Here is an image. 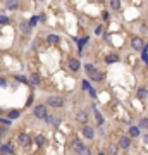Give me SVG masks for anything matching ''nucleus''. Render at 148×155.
I'll list each match as a JSON object with an SVG mask.
<instances>
[{"label": "nucleus", "instance_id": "c756f323", "mask_svg": "<svg viewBox=\"0 0 148 155\" xmlns=\"http://www.w3.org/2000/svg\"><path fill=\"white\" fill-rule=\"evenodd\" d=\"M141 59L145 60V64H147V67H148V50H143V52H141Z\"/></svg>", "mask_w": 148, "mask_h": 155}, {"label": "nucleus", "instance_id": "1a4fd4ad", "mask_svg": "<svg viewBox=\"0 0 148 155\" xmlns=\"http://www.w3.org/2000/svg\"><path fill=\"white\" fill-rule=\"evenodd\" d=\"M131 143H133V138L131 136H120L119 138V147L122 150H129L131 148Z\"/></svg>", "mask_w": 148, "mask_h": 155}, {"label": "nucleus", "instance_id": "c9c22d12", "mask_svg": "<svg viewBox=\"0 0 148 155\" xmlns=\"http://www.w3.org/2000/svg\"><path fill=\"white\" fill-rule=\"evenodd\" d=\"M88 93H90V97H91V98H97V90H95V88H91Z\"/></svg>", "mask_w": 148, "mask_h": 155}, {"label": "nucleus", "instance_id": "6ab92c4d", "mask_svg": "<svg viewBox=\"0 0 148 155\" xmlns=\"http://www.w3.org/2000/svg\"><path fill=\"white\" fill-rule=\"evenodd\" d=\"M7 117H9V119H12V121L17 119V117H21V110H16V109H14V110H9Z\"/></svg>", "mask_w": 148, "mask_h": 155}, {"label": "nucleus", "instance_id": "39448f33", "mask_svg": "<svg viewBox=\"0 0 148 155\" xmlns=\"http://www.w3.org/2000/svg\"><path fill=\"white\" fill-rule=\"evenodd\" d=\"M143 38H140V36H133L131 38V48L136 50V52H141L143 50Z\"/></svg>", "mask_w": 148, "mask_h": 155}, {"label": "nucleus", "instance_id": "f3484780", "mask_svg": "<svg viewBox=\"0 0 148 155\" xmlns=\"http://www.w3.org/2000/svg\"><path fill=\"white\" fill-rule=\"evenodd\" d=\"M47 42H48L50 45H57V43L60 42V36H59V35H54V33H50V35H47Z\"/></svg>", "mask_w": 148, "mask_h": 155}, {"label": "nucleus", "instance_id": "f8f14e48", "mask_svg": "<svg viewBox=\"0 0 148 155\" xmlns=\"http://www.w3.org/2000/svg\"><path fill=\"white\" fill-rule=\"evenodd\" d=\"M91 107H93V116H95V119H97V124H98V126H103V124H105L103 116L100 114V110L97 109V105H91Z\"/></svg>", "mask_w": 148, "mask_h": 155}, {"label": "nucleus", "instance_id": "6e6552de", "mask_svg": "<svg viewBox=\"0 0 148 155\" xmlns=\"http://www.w3.org/2000/svg\"><path fill=\"white\" fill-rule=\"evenodd\" d=\"M85 147H86V145L83 143V140H79V138H74V140H72V143H71V148H72V150H74L78 155L81 154V150H83Z\"/></svg>", "mask_w": 148, "mask_h": 155}, {"label": "nucleus", "instance_id": "37998d69", "mask_svg": "<svg viewBox=\"0 0 148 155\" xmlns=\"http://www.w3.org/2000/svg\"><path fill=\"white\" fill-rule=\"evenodd\" d=\"M100 2H103V0H100Z\"/></svg>", "mask_w": 148, "mask_h": 155}, {"label": "nucleus", "instance_id": "f704fd0d", "mask_svg": "<svg viewBox=\"0 0 148 155\" xmlns=\"http://www.w3.org/2000/svg\"><path fill=\"white\" fill-rule=\"evenodd\" d=\"M60 122H62V121H60V117H54V126H55V127L60 126Z\"/></svg>", "mask_w": 148, "mask_h": 155}, {"label": "nucleus", "instance_id": "cd10ccee", "mask_svg": "<svg viewBox=\"0 0 148 155\" xmlns=\"http://www.w3.org/2000/svg\"><path fill=\"white\" fill-rule=\"evenodd\" d=\"M0 124H4V126H10V124H12V119H9V117H0Z\"/></svg>", "mask_w": 148, "mask_h": 155}, {"label": "nucleus", "instance_id": "dca6fc26", "mask_svg": "<svg viewBox=\"0 0 148 155\" xmlns=\"http://www.w3.org/2000/svg\"><path fill=\"white\" fill-rule=\"evenodd\" d=\"M140 134H141L140 126H129V136H131V138H138Z\"/></svg>", "mask_w": 148, "mask_h": 155}, {"label": "nucleus", "instance_id": "423d86ee", "mask_svg": "<svg viewBox=\"0 0 148 155\" xmlns=\"http://www.w3.org/2000/svg\"><path fill=\"white\" fill-rule=\"evenodd\" d=\"M103 78H105V72H102V71H98V69H95L91 74H88V79H90V81H95V83L103 81Z\"/></svg>", "mask_w": 148, "mask_h": 155}, {"label": "nucleus", "instance_id": "0eeeda50", "mask_svg": "<svg viewBox=\"0 0 148 155\" xmlns=\"http://www.w3.org/2000/svg\"><path fill=\"white\" fill-rule=\"evenodd\" d=\"M81 133H83V136H85V138H88V140H93V138H95V127L90 126V124H85V126H83V129H81Z\"/></svg>", "mask_w": 148, "mask_h": 155}, {"label": "nucleus", "instance_id": "4468645a", "mask_svg": "<svg viewBox=\"0 0 148 155\" xmlns=\"http://www.w3.org/2000/svg\"><path fill=\"white\" fill-rule=\"evenodd\" d=\"M19 7V0H5V9L7 10H16Z\"/></svg>", "mask_w": 148, "mask_h": 155}, {"label": "nucleus", "instance_id": "b1692460", "mask_svg": "<svg viewBox=\"0 0 148 155\" xmlns=\"http://www.w3.org/2000/svg\"><path fill=\"white\" fill-rule=\"evenodd\" d=\"M14 79L17 81V83H29L28 79H26V76H24V74H16Z\"/></svg>", "mask_w": 148, "mask_h": 155}, {"label": "nucleus", "instance_id": "a19ab883", "mask_svg": "<svg viewBox=\"0 0 148 155\" xmlns=\"http://www.w3.org/2000/svg\"><path fill=\"white\" fill-rule=\"evenodd\" d=\"M97 155H107V154H103V152H98V154H97Z\"/></svg>", "mask_w": 148, "mask_h": 155}, {"label": "nucleus", "instance_id": "bb28decb", "mask_svg": "<svg viewBox=\"0 0 148 155\" xmlns=\"http://www.w3.org/2000/svg\"><path fill=\"white\" fill-rule=\"evenodd\" d=\"M83 90H85V92H90V90H91V83H90L88 79H83Z\"/></svg>", "mask_w": 148, "mask_h": 155}, {"label": "nucleus", "instance_id": "c85d7f7f", "mask_svg": "<svg viewBox=\"0 0 148 155\" xmlns=\"http://www.w3.org/2000/svg\"><path fill=\"white\" fill-rule=\"evenodd\" d=\"M28 22H29V26H31V28H35L36 24H38V17H36V16H33V17H31Z\"/></svg>", "mask_w": 148, "mask_h": 155}, {"label": "nucleus", "instance_id": "20e7f679", "mask_svg": "<svg viewBox=\"0 0 148 155\" xmlns=\"http://www.w3.org/2000/svg\"><path fill=\"white\" fill-rule=\"evenodd\" d=\"M76 121H78L79 124H88V121H90V110H78L76 112Z\"/></svg>", "mask_w": 148, "mask_h": 155}, {"label": "nucleus", "instance_id": "aec40b11", "mask_svg": "<svg viewBox=\"0 0 148 155\" xmlns=\"http://www.w3.org/2000/svg\"><path fill=\"white\" fill-rule=\"evenodd\" d=\"M117 60H119V55H117V54H110V55L105 57L107 64H114V62H117Z\"/></svg>", "mask_w": 148, "mask_h": 155}, {"label": "nucleus", "instance_id": "a211bd4d", "mask_svg": "<svg viewBox=\"0 0 148 155\" xmlns=\"http://www.w3.org/2000/svg\"><path fill=\"white\" fill-rule=\"evenodd\" d=\"M19 31L24 33V35H29V33H31V26H29V22H19Z\"/></svg>", "mask_w": 148, "mask_h": 155}, {"label": "nucleus", "instance_id": "2f4dec72", "mask_svg": "<svg viewBox=\"0 0 148 155\" xmlns=\"http://www.w3.org/2000/svg\"><path fill=\"white\" fill-rule=\"evenodd\" d=\"M10 19H9L7 16H0V24H9Z\"/></svg>", "mask_w": 148, "mask_h": 155}, {"label": "nucleus", "instance_id": "7c9ffc66", "mask_svg": "<svg viewBox=\"0 0 148 155\" xmlns=\"http://www.w3.org/2000/svg\"><path fill=\"white\" fill-rule=\"evenodd\" d=\"M45 122H47V124H54V116H52V114H47V117H45Z\"/></svg>", "mask_w": 148, "mask_h": 155}, {"label": "nucleus", "instance_id": "473e14b6", "mask_svg": "<svg viewBox=\"0 0 148 155\" xmlns=\"http://www.w3.org/2000/svg\"><path fill=\"white\" fill-rule=\"evenodd\" d=\"M9 83H7V79H4V78H0V88H7Z\"/></svg>", "mask_w": 148, "mask_h": 155}, {"label": "nucleus", "instance_id": "393cba45", "mask_svg": "<svg viewBox=\"0 0 148 155\" xmlns=\"http://www.w3.org/2000/svg\"><path fill=\"white\" fill-rule=\"evenodd\" d=\"M138 126H140L141 129H148V117H143V119H140Z\"/></svg>", "mask_w": 148, "mask_h": 155}, {"label": "nucleus", "instance_id": "72a5a7b5", "mask_svg": "<svg viewBox=\"0 0 148 155\" xmlns=\"http://www.w3.org/2000/svg\"><path fill=\"white\" fill-rule=\"evenodd\" d=\"M79 155H91V152H90V148H88V147H85L83 150H81V154H79Z\"/></svg>", "mask_w": 148, "mask_h": 155}, {"label": "nucleus", "instance_id": "79ce46f5", "mask_svg": "<svg viewBox=\"0 0 148 155\" xmlns=\"http://www.w3.org/2000/svg\"><path fill=\"white\" fill-rule=\"evenodd\" d=\"M2 112H4V109H0V114H2Z\"/></svg>", "mask_w": 148, "mask_h": 155}, {"label": "nucleus", "instance_id": "f03ea898", "mask_svg": "<svg viewBox=\"0 0 148 155\" xmlns=\"http://www.w3.org/2000/svg\"><path fill=\"white\" fill-rule=\"evenodd\" d=\"M45 104H47L50 109H60V107H64V98L55 97V95H50V97L45 98Z\"/></svg>", "mask_w": 148, "mask_h": 155}, {"label": "nucleus", "instance_id": "a878e982", "mask_svg": "<svg viewBox=\"0 0 148 155\" xmlns=\"http://www.w3.org/2000/svg\"><path fill=\"white\" fill-rule=\"evenodd\" d=\"M117 148H120L119 143H117V145H109V150H107V152H109V154H112V155H115V154H117Z\"/></svg>", "mask_w": 148, "mask_h": 155}, {"label": "nucleus", "instance_id": "9b49d317", "mask_svg": "<svg viewBox=\"0 0 148 155\" xmlns=\"http://www.w3.org/2000/svg\"><path fill=\"white\" fill-rule=\"evenodd\" d=\"M0 152H2V154H7V155H14L16 154L14 145H12V143H4V145H0Z\"/></svg>", "mask_w": 148, "mask_h": 155}, {"label": "nucleus", "instance_id": "e433bc0d", "mask_svg": "<svg viewBox=\"0 0 148 155\" xmlns=\"http://www.w3.org/2000/svg\"><path fill=\"white\" fill-rule=\"evenodd\" d=\"M7 127H9V126H5V127H0V136H4V134L7 133Z\"/></svg>", "mask_w": 148, "mask_h": 155}, {"label": "nucleus", "instance_id": "412c9836", "mask_svg": "<svg viewBox=\"0 0 148 155\" xmlns=\"http://www.w3.org/2000/svg\"><path fill=\"white\" fill-rule=\"evenodd\" d=\"M45 136H43V134H36L35 136V143L36 145H38V147H43V145H45Z\"/></svg>", "mask_w": 148, "mask_h": 155}, {"label": "nucleus", "instance_id": "f257e3e1", "mask_svg": "<svg viewBox=\"0 0 148 155\" xmlns=\"http://www.w3.org/2000/svg\"><path fill=\"white\" fill-rule=\"evenodd\" d=\"M48 114V105L47 104H38V105L33 107V117L38 121H43Z\"/></svg>", "mask_w": 148, "mask_h": 155}, {"label": "nucleus", "instance_id": "2eb2a0df", "mask_svg": "<svg viewBox=\"0 0 148 155\" xmlns=\"http://www.w3.org/2000/svg\"><path fill=\"white\" fill-rule=\"evenodd\" d=\"M136 97H138L140 100H147L148 98V88H145V86H143V88H138Z\"/></svg>", "mask_w": 148, "mask_h": 155}, {"label": "nucleus", "instance_id": "4c0bfd02", "mask_svg": "<svg viewBox=\"0 0 148 155\" xmlns=\"http://www.w3.org/2000/svg\"><path fill=\"white\" fill-rule=\"evenodd\" d=\"M31 48H33V50H36V48H38V40H35V42H33V45H31Z\"/></svg>", "mask_w": 148, "mask_h": 155}, {"label": "nucleus", "instance_id": "9d476101", "mask_svg": "<svg viewBox=\"0 0 148 155\" xmlns=\"http://www.w3.org/2000/svg\"><path fill=\"white\" fill-rule=\"evenodd\" d=\"M67 66H69V69L74 71V72H78V71L81 69V62H79V59H74V57H71V59H69Z\"/></svg>", "mask_w": 148, "mask_h": 155}, {"label": "nucleus", "instance_id": "58836bf2", "mask_svg": "<svg viewBox=\"0 0 148 155\" xmlns=\"http://www.w3.org/2000/svg\"><path fill=\"white\" fill-rule=\"evenodd\" d=\"M102 29H103V28H102V26H98V28H97V31H95V33H97V35H100V33H102Z\"/></svg>", "mask_w": 148, "mask_h": 155}, {"label": "nucleus", "instance_id": "5701e85b", "mask_svg": "<svg viewBox=\"0 0 148 155\" xmlns=\"http://www.w3.org/2000/svg\"><path fill=\"white\" fill-rule=\"evenodd\" d=\"M110 9L112 10H120V0H110Z\"/></svg>", "mask_w": 148, "mask_h": 155}, {"label": "nucleus", "instance_id": "ddd939ff", "mask_svg": "<svg viewBox=\"0 0 148 155\" xmlns=\"http://www.w3.org/2000/svg\"><path fill=\"white\" fill-rule=\"evenodd\" d=\"M40 83H42L40 74H38V72H31V76H29V85L31 86H40Z\"/></svg>", "mask_w": 148, "mask_h": 155}, {"label": "nucleus", "instance_id": "7ed1b4c3", "mask_svg": "<svg viewBox=\"0 0 148 155\" xmlns=\"http://www.w3.org/2000/svg\"><path fill=\"white\" fill-rule=\"evenodd\" d=\"M31 136H29L28 133H19L17 134V143H19V147H22V148H26V147H29L31 145Z\"/></svg>", "mask_w": 148, "mask_h": 155}, {"label": "nucleus", "instance_id": "ea45409f", "mask_svg": "<svg viewBox=\"0 0 148 155\" xmlns=\"http://www.w3.org/2000/svg\"><path fill=\"white\" fill-rule=\"evenodd\" d=\"M143 141H145V143H148V134H143Z\"/></svg>", "mask_w": 148, "mask_h": 155}, {"label": "nucleus", "instance_id": "4be33fe9", "mask_svg": "<svg viewBox=\"0 0 148 155\" xmlns=\"http://www.w3.org/2000/svg\"><path fill=\"white\" fill-rule=\"evenodd\" d=\"M83 67H85V72H86V74H91L93 71L97 69V67H95V64H91V62L85 64V66H83Z\"/></svg>", "mask_w": 148, "mask_h": 155}]
</instances>
